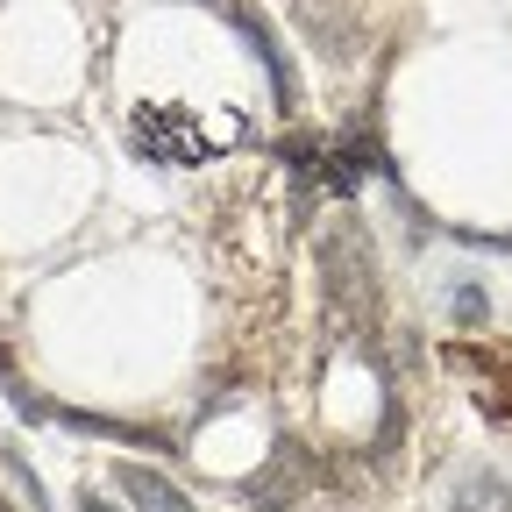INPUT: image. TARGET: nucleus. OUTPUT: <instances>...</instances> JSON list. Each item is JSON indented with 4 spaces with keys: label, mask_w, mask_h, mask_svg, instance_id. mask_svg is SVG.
<instances>
[{
    "label": "nucleus",
    "mask_w": 512,
    "mask_h": 512,
    "mask_svg": "<svg viewBox=\"0 0 512 512\" xmlns=\"http://www.w3.org/2000/svg\"><path fill=\"white\" fill-rule=\"evenodd\" d=\"M0 512H8V505H0Z\"/></svg>",
    "instance_id": "6"
},
{
    "label": "nucleus",
    "mask_w": 512,
    "mask_h": 512,
    "mask_svg": "<svg viewBox=\"0 0 512 512\" xmlns=\"http://www.w3.org/2000/svg\"><path fill=\"white\" fill-rule=\"evenodd\" d=\"M114 484L136 498L143 512H192V498H185L178 484H164L157 470H143V463H121V470H114Z\"/></svg>",
    "instance_id": "3"
},
{
    "label": "nucleus",
    "mask_w": 512,
    "mask_h": 512,
    "mask_svg": "<svg viewBox=\"0 0 512 512\" xmlns=\"http://www.w3.org/2000/svg\"><path fill=\"white\" fill-rule=\"evenodd\" d=\"M448 512H512V491L498 470H463L456 491H448Z\"/></svg>",
    "instance_id": "4"
},
{
    "label": "nucleus",
    "mask_w": 512,
    "mask_h": 512,
    "mask_svg": "<svg viewBox=\"0 0 512 512\" xmlns=\"http://www.w3.org/2000/svg\"><path fill=\"white\" fill-rule=\"evenodd\" d=\"M320 285H328V313H335L342 335H363L370 320H377V271H370L363 235L349 221L320 242Z\"/></svg>",
    "instance_id": "1"
},
{
    "label": "nucleus",
    "mask_w": 512,
    "mask_h": 512,
    "mask_svg": "<svg viewBox=\"0 0 512 512\" xmlns=\"http://www.w3.org/2000/svg\"><path fill=\"white\" fill-rule=\"evenodd\" d=\"M79 512H107V505H93V491H86V505H79Z\"/></svg>",
    "instance_id": "5"
},
{
    "label": "nucleus",
    "mask_w": 512,
    "mask_h": 512,
    "mask_svg": "<svg viewBox=\"0 0 512 512\" xmlns=\"http://www.w3.org/2000/svg\"><path fill=\"white\" fill-rule=\"evenodd\" d=\"M242 491H249V505H264V512H285V505L306 491V456H299V448L285 441V448H278V463H271L264 477H249Z\"/></svg>",
    "instance_id": "2"
}]
</instances>
